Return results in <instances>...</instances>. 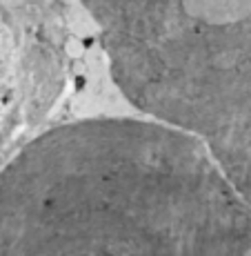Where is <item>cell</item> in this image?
I'll return each mask as SVG.
<instances>
[{
	"label": "cell",
	"instance_id": "6da1fadb",
	"mask_svg": "<svg viewBox=\"0 0 251 256\" xmlns=\"http://www.w3.org/2000/svg\"><path fill=\"white\" fill-rule=\"evenodd\" d=\"M251 252V212L196 134L140 118L65 122L0 170V254Z\"/></svg>",
	"mask_w": 251,
	"mask_h": 256
}]
</instances>
